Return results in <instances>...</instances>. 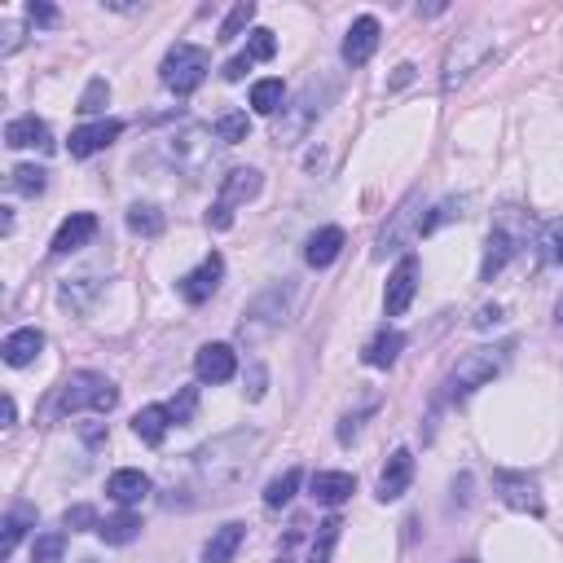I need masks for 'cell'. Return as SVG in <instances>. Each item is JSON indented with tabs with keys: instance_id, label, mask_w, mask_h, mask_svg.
<instances>
[{
	"instance_id": "cell-1",
	"label": "cell",
	"mask_w": 563,
	"mask_h": 563,
	"mask_svg": "<svg viewBox=\"0 0 563 563\" xmlns=\"http://www.w3.org/2000/svg\"><path fill=\"white\" fill-rule=\"evenodd\" d=\"M260 445L256 432H229V436H216L207 440L203 449H194L190 462L181 471V489H172L168 506H185L194 493V502H207V498H229V489H238L251 471V449Z\"/></svg>"
},
{
	"instance_id": "cell-40",
	"label": "cell",
	"mask_w": 563,
	"mask_h": 563,
	"mask_svg": "<svg viewBox=\"0 0 563 563\" xmlns=\"http://www.w3.org/2000/svg\"><path fill=\"white\" fill-rule=\"evenodd\" d=\"M273 53H278V36H273L269 27H256V31H251V40H247V58H251V62H269Z\"/></svg>"
},
{
	"instance_id": "cell-45",
	"label": "cell",
	"mask_w": 563,
	"mask_h": 563,
	"mask_svg": "<svg viewBox=\"0 0 563 563\" xmlns=\"http://www.w3.org/2000/svg\"><path fill=\"white\" fill-rule=\"evenodd\" d=\"M0 36H5V40H0V58H9V53L22 44V27H18V22H5V27H0Z\"/></svg>"
},
{
	"instance_id": "cell-42",
	"label": "cell",
	"mask_w": 563,
	"mask_h": 563,
	"mask_svg": "<svg viewBox=\"0 0 563 563\" xmlns=\"http://www.w3.org/2000/svg\"><path fill=\"white\" fill-rule=\"evenodd\" d=\"M106 102H110V84L97 75V80H88V88H84L80 110H84V115H97V110H106Z\"/></svg>"
},
{
	"instance_id": "cell-18",
	"label": "cell",
	"mask_w": 563,
	"mask_h": 563,
	"mask_svg": "<svg viewBox=\"0 0 563 563\" xmlns=\"http://www.w3.org/2000/svg\"><path fill=\"white\" fill-rule=\"evenodd\" d=\"M44 352V335L36 326H22V330H14V335L0 344V357H5V366H14V370H22V366H31Z\"/></svg>"
},
{
	"instance_id": "cell-41",
	"label": "cell",
	"mask_w": 563,
	"mask_h": 563,
	"mask_svg": "<svg viewBox=\"0 0 563 563\" xmlns=\"http://www.w3.org/2000/svg\"><path fill=\"white\" fill-rule=\"evenodd\" d=\"M62 524L71 528V533H88V528H93V533H97V524H102V520H97V511H93V506H88V502H80V506H66Z\"/></svg>"
},
{
	"instance_id": "cell-48",
	"label": "cell",
	"mask_w": 563,
	"mask_h": 563,
	"mask_svg": "<svg viewBox=\"0 0 563 563\" xmlns=\"http://www.w3.org/2000/svg\"><path fill=\"white\" fill-rule=\"evenodd\" d=\"M80 436H84V445H88V449L106 445V423H88V427H80Z\"/></svg>"
},
{
	"instance_id": "cell-33",
	"label": "cell",
	"mask_w": 563,
	"mask_h": 563,
	"mask_svg": "<svg viewBox=\"0 0 563 563\" xmlns=\"http://www.w3.org/2000/svg\"><path fill=\"white\" fill-rule=\"evenodd\" d=\"M339 528H344L339 515H330L326 524H317V537H313V550H308V563H330V555H335V546H339Z\"/></svg>"
},
{
	"instance_id": "cell-39",
	"label": "cell",
	"mask_w": 563,
	"mask_h": 563,
	"mask_svg": "<svg viewBox=\"0 0 563 563\" xmlns=\"http://www.w3.org/2000/svg\"><path fill=\"white\" fill-rule=\"evenodd\" d=\"M462 207H467V198H445V203H440L432 216L418 220V234H436L440 225H449V220H458V216H462Z\"/></svg>"
},
{
	"instance_id": "cell-35",
	"label": "cell",
	"mask_w": 563,
	"mask_h": 563,
	"mask_svg": "<svg viewBox=\"0 0 563 563\" xmlns=\"http://www.w3.org/2000/svg\"><path fill=\"white\" fill-rule=\"evenodd\" d=\"M282 102H286L282 80H256V84H251V106H256L260 115H278Z\"/></svg>"
},
{
	"instance_id": "cell-43",
	"label": "cell",
	"mask_w": 563,
	"mask_h": 563,
	"mask_svg": "<svg viewBox=\"0 0 563 563\" xmlns=\"http://www.w3.org/2000/svg\"><path fill=\"white\" fill-rule=\"evenodd\" d=\"M194 410H198V388H181V392H176V401L168 405V414H172V423H176V427L190 423Z\"/></svg>"
},
{
	"instance_id": "cell-25",
	"label": "cell",
	"mask_w": 563,
	"mask_h": 563,
	"mask_svg": "<svg viewBox=\"0 0 563 563\" xmlns=\"http://www.w3.org/2000/svg\"><path fill=\"white\" fill-rule=\"evenodd\" d=\"M339 251H344V229H339V225H326V229H317V234L308 238L304 260L313 264V269H326V264L339 260Z\"/></svg>"
},
{
	"instance_id": "cell-36",
	"label": "cell",
	"mask_w": 563,
	"mask_h": 563,
	"mask_svg": "<svg viewBox=\"0 0 563 563\" xmlns=\"http://www.w3.org/2000/svg\"><path fill=\"white\" fill-rule=\"evenodd\" d=\"M9 185H14L18 194L36 198V194H44V185H49V172L36 168V163H18V168L9 172Z\"/></svg>"
},
{
	"instance_id": "cell-28",
	"label": "cell",
	"mask_w": 563,
	"mask_h": 563,
	"mask_svg": "<svg viewBox=\"0 0 563 563\" xmlns=\"http://www.w3.org/2000/svg\"><path fill=\"white\" fill-rule=\"evenodd\" d=\"M97 537H102L106 546H128L141 537V520L132 511H119V515H106L102 524H97Z\"/></svg>"
},
{
	"instance_id": "cell-8",
	"label": "cell",
	"mask_w": 563,
	"mask_h": 563,
	"mask_svg": "<svg viewBox=\"0 0 563 563\" xmlns=\"http://www.w3.org/2000/svg\"><path fill=\"white\" fill-rule=\"evenodd\" d=\"M493 489H498V498L511 506V511L520 515H542V489H537L533 476H524V471H493Z\"/></svg>"
},
{
	"instance_id": "cell-37",
	"label": "cell",
	"mask_w": 563,
	"mask_h": 563,
	"mask_svg": "<svg viewBox=\"0 0 563 563\" xmlns=\"http://www.w3.org/2000/svg\"><path fill=\"white\" fill-rule=\"evenodd\" d=\"M251 18H256V0H238V5L229 9V18L220 22V36H216V40H225V44H229V40H238L242 31L251 27Z\"/></svg>"
},
{
	"instance_id": "cell-10",
	"label": "cell",
	"mask_w": 563,
	"mask_h": 563,
	"mask_svg": "<svg viewBox=\"0 0 563 563\" xmlns=\"http://www.w3.org/2000/svg\"><path fill=\"white\" fill-rule=\"evenodd\" d=\"M220 278H225V260L212 251V256L198 264V269H190L181 282H176V291H181L185 304H207L220 291Z\"/></svg>"
},
{
	"instance_id": "cell-19",
	"label": "cell",
	"mask_w": 563,
	"mask_h": 563,
	"mask_svg": "<svg viewBox=\"0 0 563 563\" xmlns=\"http://www.w3.org/2000/svg\"><path fill=\"white\" fill-rule=\"evenodd\" d=\"M308 493H313V502H322V506H339L357 493V480H352L348 471H317V476L308 480Z\"/></svg>"
},
{
	"instance_id": "cell-38",
	"label": "cell",
	"mask_w": 563,
	"mask_h": 563,
	"mask_svg": "<svg viewBox=\"0 0 563 563\" xmlns=\"http://www.w3.org/2000/svg\"><path fill=\"white\" fill-rule=\"evenodd\" d=\"M66 555V533H40L31 542V563H62Z\"/></svg>"
},
{
	"instance_id": "cell-15",
	"label": "cell",
	"mask_w": 563,
	"mask_h": 563,
	"mask_svg": "<svg viewBox=\"0 0 563 563\" xmlns=\"http://www.w3.org/2000/svg\"><path fill=\"white\" fill-rule=\"evenodd\" d=\"M410 484H414V454L410 449H396V454L388 458V467H383V476H379V502L405 498Z\"/></svg>"
},
{
	"instance_id": "cell-20",
	"label": "cell",
	"mask_w": 563,
	"mask_h": 563,
	"mask_svg": "<svg viewBox=\"0 0 563 563\" xmlns=\"http://www.w3.org/2000/svg\"><path fill=\"white\" fill-rule=\"evenodd\" d=\"M5 146H14V150H27V146H40V150H49L53 141H49V124L36 115H18V119H9L5 124Z\"/></svg>"
},
{
	"instance_id": "cell-27",
	"label": "cell",
	"mask_w": 563,
	"mask_h": 563,
	"mask_svg": "<svg viewBox=\"0 0 563 563\" xmlns=\"http://www.w3.org/2000/svg\"><path fill=\"white\" fill-rule=\"evenodd\" d=\"M401 348H405V335H401V330H379V335H374L370 344H366V366H374V370L396 366Z\"/></svg>"
},
{
	"instance_id": "cell-14",
	"label": "cell",
	"mask_w": 563,
	"mask_h": 563,
	"mask_svg": "<svg viewBox=\"0 0 563 563\" xmlns=\"http://www.w3.org/2000/svg\"><path fill=\"white\" fill-rule=\"evenodd\" d=\"M124 124L119 119H97V124H84L71 132V159H93V154H102L106 146H115Z\"/></svg>"
},
{
	"instance_id": "cell-3",
	"label": "cell",
	"mask_w": 563,
	"mask_h": 563,
	"mask_svg": "<svg viewBox=\"0 0 563 563\" xmlns=\"http://www.w3.org/2000/svg\"><path fill=\"white\" fill-rule=\"evenodd\" d=\"M119 401L115 383L106 379V374L97 370H75L71 379L58 388V405H53V414H80V410H97V414H110Z\"/></svg>"
},
{
	"instance_id": "cell-6",
	"label": "cell",
	"mask_w": 563,
	"mask_h": 563,
	"mask_svg": "<svg viewBox=\"0 0 563 563\" xmlns=\"http://www.w3.org/2000/svg\"><path fill=\"white\" fill-rule=\"evenodd\" d=\"M207 71H212V53H207L203 44H172L168 58L159 66V80H163V88H172L176 97H190L194 88L207 80Z\"/></svg>"
},
{
	"instance_id": "cell-54",
	"label": "cell",
	"mask_w": 563,
	"mask_h": 563,
	"mask_svg": "<svg viewBox=\"0 0 563 563\" xmlns=\"http://www.w3.org/2000/svg\"><path fill=\"white\" fill-rule=\"evenodd\" d=\"M278 563H291V559H286V555H278Z\"/></svg>"
},
{
	"instance_id": "cell-34",
	"label": "cell",
	"mask_w": 563,
	"mask_h": 563,
	"mask_svg": "<svg viewBox=\"0 0 563 563\" xmlns=\"http://www.w3.org/2000/svg\"><path fill=\"white\" fill-rule=\"evenodd\" d=\"M216 137H220V146H238V141H247L251 137L247 110H225V115L216 119Z\"/></svg>"
},
{
	"instance_id": "cell-31",
	"label": "cell",
	"mask_w": 563,
	"mask_h": 563,
	"mask_svg": "<svg viewBox=\"0 0 563 563\" xmlns=\"http://www.w3.org/2000/svg\"><path fill=\"white\" fill-rule=\"evenodd\" d=\"M97 295H102V282L97 278H75L62 286V304L71 308V313H88V304H93Z\"/></svg>"
},
{
	"instance_id": "cell-7",
	"label": "cell",
	"mask_w": 563,
	"mask_h": 563,
	"mask_svg": "<svg viewBox=\"0 0 563 563\" xmlns=\"http://www.w3.org/2000/svg\"><path fill=\"white\" fill-rule=\"evenodd\" d=\"M212 141H220L216 128H207V124H181L168 137V146H163V150H168V159L181 172H203L207 163H212V150H216Z\"/></svg>"
},
{
	"instance_id": "cell-49",
	"label": "cell",
	"mask_w": 563,
	"mask_h": 563,
	"mask_svg": "<svg viewBox=\"0 0 563 563\" xmlns=\"http://www.w3.org/2000/svg\"><path fill=\"white\" fill-rule=\"evenodd\" d=\"M264 383H269V374H264V366L256 361V366H251V388H247L251 401H260V396H264Z\"/></svg>"
},
{
	"instance_id": "cell-26",
	"label": "cell",
	"mask_w": 563,
	"mask_h": 563,
	"mask_svg": "<svg viewBox=\"0 0 563 563\" xmlns=\"http://www.w3.org/2000/svg\"><path fill=\"white\" fill-rule=\"evenodd\" d=\"M168 427H172L168 405H146V410H137V418H132V432H137V440H146V445H163Z\"/></svg>"
},
{
	"instance_id": "cell-24",
	"label": "cell",
	"mask_w": 563,
	"mask_h": 563,
	"mask_svg": "<svg viewBox=\"0 0 563 563\" xmlns=\"http://www.w3.org/2000/svg\"><path fill=\"white\" fill-rule=\"evenodd\" d=\"M242 542H247V524H225V528H216V533L207 537V546H203V563H234V555H238Z\"/></svg>"
},
{
	"instance_id": "cell-16",
	"label": "cell",
	"mask_w": 563,
	"mask_h": 563,
	"mask_svg": "<svg viewBox=\"0 0 563 563\" xmlns=\"http://www.w3.org/2000/svg\"><path fill=\"white\" fill-rule=\"evenodd\" d=\"M150 476L146 471H132V467H124V471H115V476L106 480V498L110 502H119L128 511V506H137V502H146L150 498Z\"/></svg>"
},
{
	"instance_id": "cell-53",
	"label": "cell",
	"mask_w": 563,
	"mask_h": 563,
	"mask_svg": "<svg viewBox=\"0 0 563 563\" xmlns=\"http://www.w3.org/2000/svg\"><path fill=\"white\" fill-rule=\"evenodd\" d=\"M555 322H559V326H563V300H559V304H555Z\"/></svg>"
},
{
	"instance_id": "cell-23",
	"label": "cell",
	"mask_w": 563,
	"mask_h": 563,
	"mask_svg": "<svg viewBox=\"0 0 563 563\" xmlns=\"http://www.w3.org/2000/svg\"><path fill=\"white\" fill-rule=\"evenodd\" d=\"M260 172L256 168H234L225 176V181H220V198L216 203H225V207H238V203H251V198L260 194Z\"/></svg>"
},
{
	"instance_id": "cell-4",
	"label": "cell",
	"mask_w": 563,
	"mask_h": 563,
	"mask_svg": "<svg viewBox=\"0 0 563 563\" xmlns=\"http://www.w3.org/2000/svg\"><path fill=\"white\" fill-rule=\"evenodd\" d=\"M506 352L511 348H471V352H462L458 366L449 370V383H445L449 401H467L471 392L489 388V383L502 374V366H506Z\"/></svg>"
},
{
	"instance_id": "cell-50",
	"label": "cell",
	"mask_w": 563,
	"mask_h": 563,
	"mask_svg": "<svg viewBox=\"0 0 563 563\" xmlns=\"http://www.w3.org/2000/svg\"><path fill=\"white\" fill-rule=\"evenodd\" d=\"M498 322H502V308L498 304H484L480 313H476V326L480 330H489V326H498Z\"/></svg>"
},
{
	"instance_id": "cell-44",
	"label": "cell",
	"mask_w": 563,
	"mask_h": 563,
	"mask_svg": "<svg viewBox=\"0 0 563 563\" xmlns=\"http://www.w3.org/2000/svg\"><path fill=\"white\" fill-rule=\"evenodd\" d=\"M27 18L36 22V27H58V22H62V14H58V9H53V5H44V0H31V5H27Z\"/></svg>"
},
{
	"instance_id": "cell-51",
	"label": "cell",
	"mask_w": 563,
	"mask_h": 563,
	"mask_svg": "<svg viewBox=\"0 0 563 563\" xmlns=\"http://www.w3.org/2000/svg\"><path fill=\"white\" fill-rule=\"evenodd\" d=\"M18 423V405H14V396H5L0 401V427H14Z\"/></svg>"
},
{
	"instance_id": "cell-55",
	"label": "cell",
	"mask_w": 563,
	"mask_h": 563,
	"mask_svg": "<svg viewBox=\"0 0 563 563\" xmlns=\"http://www.w3.org/2000/svg\"><path fill=\"white\" fill-rule=\"evenodd\" d=\"M458 563H476V559H458Z\"/></svg>"
},
{
	"instance_id": "cell-52",
	"label": "cell",
	"mask_w": 563,
	"mask_h": 563,
	"mask_svg": "<svg viewBox=\"0 0 563 563\" xmlns=\"http://www.w3.org/2000/svg\"><path fill=\"white\" fill-rule=\"evenodd\" d=\"M550 260L563 264V229H555V234H550Z\"/></svg>"
},
{
	"instance_id": "cell-5",
	"label": "cell",
	"mask_w": 563,
	"mask_h": 563,
	"mask_svg": "<svg viewBox=\"0 0 563 563\" xmlns=\"http://www.w3.org/2000/svg\"><path fill=\"white\" fill-rule=\"evenodd\" d=\"M291 300H295V286L291 282L260 291L256 300L247 304V313H242V339H247V344H256V339L282 330L286 322H291Z\"/></svg>"
},
{
	"instance_id": "cell-21",
	"label": "cell",
	"mask_w": 563,
	"mask_h": 563,
	"mask_svg": "<svg viewBox=\"0 0 563 563\" xmlns=\"http://www.w3.org/2000/svg\"><path fill=\"white\" fill-rule=\"evenodd\" d=\"M515 251H520V242H515L511 234H506V229H493L489 234V242H484V264H480V278L484 282H493L498 278V273L506 269V264H511V256Z\"/></svg>"
},
{
	"instance_id": "cell-32",
	"label": "cell",
	"mask_w": 563,
	"mask_h": 563,
	"mask_svg": "<svg viewBox=\"0 0 563 563\" xmlns=\"http://www.w3.org/2000/svg\"><path fill=\"white\" fill-rule=\"evenodd\" d=\"M295 489H300V467H286L282 476H273L269 484H264V506L278 511V506H286L295 498Z\"/></svg>"
},
{
	"instance_id": "cell-12",
	"label": "cell",
	"mask_w": 563,
	"mask_h": 563,
	"mask_svg": "<svg viewBox=\"0 0 563 563\" xmlns=\"http://www.w3.org/2000/svg\"><path fill=\"white\" fill-rule=\"evenodd\" d=\"M194 374H198V383H229L238 374V352L229 348V344H203L198 348V357H194Z\"/></svg>"
},
{
	"instance_id": "cell-30",
	"label": "cell",
	"mask_w": 563,
	"mask_h": 563,
	"mask_svg": "<svg viewBox=\"0 0 563 563\" xmlns=\"http://www.w3.org/2000/svg\"><path fill=\"white\" fill-rule=\"evenodd\" d=\"M163 225H168V220H163V212H159L154 203H132V207H128V229H132V234L159 238Z\"/></svg>"
},
{
	"instance_id": "cell-29",
	"label": "cell",
	"mask_w": 563,
	"mask_h": 563,
	"mask_svg": "<svg viewBox=\"0 0 563 563\" xmlns=\"http://www.w3.org/2000/svg\"><path fill=\"white\" fill-rule=\"evenodd\" d=\"M27 524H36V511H31V506H14V511L5 515V533H0V559H9L14 555V546H18V537L27 533Z\"/></svg>"
},
{
	"instance_id": "cell-11",
	"label": "cell",
	"mask_w": 563,
	"mask_h": 563,
	"mask_svg": "<svg viewBox=\"0 0 563 563\" xmlns=\"http://www.w3.org/2000/svg\"><path fill=\"white\" fill-rule=\"evenodd\" d=\"M379 18L374 14H361V18H352V27H348V36H344V66H366L374 58V49H379Z\"/></svg>"
},
{
	"instance_id": "cell-46",
	"label": "cell",
	"mask_w": 563,
	"mask_h": 563,
	"mask_svg": "<svg viewBox=\"0 0 563 563\" xmlns=\"http://www.w3.org/2000/svg\"><path fill=\"white\" fill-rule=\"evenodd\" d=\"M207 225H212V229H229V225H234V207L212 203V212H207Z\"/></svg>"
},
{
	"instance_id": "cell-13",
	"label": "cell",
	"mask_w": 563,
	"mask_h": 563,
	"mask_svg": "<svg viewBox=\"0 0 563 563\" xmlns=\"http://www.w3.org/2000/svg\"><path fill=\"white\" fill-rule=\"evenodd\" d=\"M414 295H418V256H405L392 269L388 291H383V308H388V317H401L405 308L414 304Z\"/></svg>"
},
{
	"instance_id": "cell-2",
	"label": "cell",
	"mask_w": 563,
	"mask_h": 563,
	"mask_svg": "<svg viewBox=\"0 0 563 563\" xmlns=\"http://www.w3.org/2000/svg\"><path fill=\"white\" fill-rule=\"evenodd\" d=\"M335 97H339V80H330V75L308 80L300 93H295V102L282 106L278 128H273V141H278V146H300L308 132L317 128V119L326 115V106L335 102Z\"/></svg>"
},
{
	"instance_id": "cell-17",
	"label": "cell",
	"mask_w": 563,
	"mask_h": 563,
	"mask_svg": "<svg viewBox=\"0 0 563 563\" xmlns=\"http://www.w3.org/2000/svg\"><path fill=\"white\" fill-rule=\"evenodd\" d=\"M97 234V216L93 212H75L71 220H62V229L53 234V256H71V251L88 247Z\"/></svg>"
},
{
	"instance_id": "cell-9",
	"label": "cell",
	"mask_w": 563,
	"mask_h": 563,
	"mask_svg": "<svg viewBox=\"0 0 563 563\" xmlns=\"http://www.w3.org/2000/svg\"><path fill=\"white\" fill-rule=\"evenodd\" d=\"M484 58H489V40H480V36H462V40L454 44V49H449V58H445V80H440V84H445L449 93H454L458 84H467V75L476 71V66H480Z\"/></svg>"
},
{
	"instance_id": "cell-47",
	"label": "cell",
	"mask_w": 563,
	"mask_h": 563,
	"mask_svg": "<svg viewBox=\"0 0 563 563\" xmlns=\"http://www.w3.org/2000/svg\"><path fill=\"white\" fill-rule=\"evenodd\" d=\"M247 71H251V58H247V53H238V58H229V66H225V80L238 84Z\"/></svg>"
},
{
	"instance_id": "cell-22",
	"label": "cell",
	"mask_w": 563,
	"mask_h": 563,
	"mask_svg": "<svg viewBox=\"0 0 563 563\" xmlns=\"http://www.w3.org/2000/svg\"><path fill=\"white\" fill-rule=\"evenodd\" d=\"M414 207H418V194H410L401 207L392 212V225H383V234H379V251L374 256H388V251H401L405 247V234H410V225H414Z\"/></svg>"
}]
</instances>
